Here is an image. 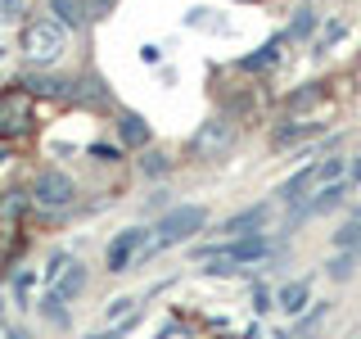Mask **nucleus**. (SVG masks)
Segmentation results:
<instances>
[{"label": "nucleus", "mask_w": 361, "mask_h": 339, "mask_svg": "<svg viewBox=\"0 0 361 339\" xmlns=\"http://www.w3.org/2000/svg\"><path fill=\"white\" fill-rule=\"evenodd\" d=\"M203 226H208V208H203V203H176V208H167L163 218L154 222V244L145 249V258H149L154 249H172V244L195 240Z\"/></svg>", "instance_id": "obj_1"}, {"label": "nucleus", "mask_w": 361, "mask_h": 339, "mask_svg": "<svg viewBox=\"0 0 361 339\" xmlns=\"http://www.w3.org/2000/svg\"><path fill=\"white\" fill-rule=\"evenodd\" d=\"M32 131H37V100L23 86H5L0 90V145L27 141Z\"/></svg>", "instance_id": "obj_2"}, {"label": "nucleus", "mask_w": 361, "mask_h": 339, "mask_svg": "<svg viewBox=\"0 0 361 339\" xmlns=\"http://www.w3.org/2000/svg\"><path fill=\"white\" fill-rule=\"evenodd\" d=\"M68 50V32L59 28L54 18H27L23 23V54H27V64H54L59 54Z\"/></svg>", "instance_id": "obj_3"}, {"label": "nucleus", "mask_w": 361, "mask_h": 339, "mask_svg": "<svg viewBox=\"0 0 361 339\" xmlns=\"http://www.w3.org/2000/svg\"><path fill=\"white\" fill-rule=\"evenodd\" d=\"M235 141H240V131H235V122L226 118H208L203 127L195 131V141H190V154L203 158V163H212V158H221V154H231L235 150Z\"/></svg>", "instance_id": "obj_4"}, {"label": "nucleus", "mask_w": 361, "mask_h": 339, "mask_svg": "<svg viewBox=\"0 0 361 339\" xmlns=\"http://www.w3.org/2000/svg\"><path fill=\"white\" fill-rule=\"evenodd\" d=\"M27 195L37 199L41 208H68V203L77 199V181L68 172H59V167H45V172H37V181H32Z\"/></svg>", "instance_id": "obj_5"}, {"label": "nucleus", "mask_w": 361, "mask_h": 339, "mask_svg": "<svg viewBox=\"0 0 361 339\" xmlns=\"http://www.w3.org/2000/svg\"><path fill=\"white\" fill-rule=\"evenodd\" d=\"M145 249H149V231L145 226H127V231H118L104 249V267L109 271H127L135 258H145Z\"/></svg>", "instance_id": "obj_6"}, {"label": "nucleus", "mask_w": 361, "mask_h": 339, "mask_svg": "<svg viewBox=\"0 0 361 339\" xmlns=\"http://www.w3.org/2000/svg\"><path fill=\"white\" fill-rule=\"evenodd\" d=\"M267 222H271V199H257V203H248V208H240L235 218H226L217 231L221 235H253V231H262Z\"/></svg>", "instance_id": "obj_7"}, {"label": "nucleus", "mask_w": 361, "mask_h": 339, "mask_svg": "<svg viewBox=\"0 0 361 339\" xmlns=\"http://www.w3.org/2000/svg\"><path fill=\"white\" fill-rule=\"evenodd\" d=\"M118 141L127 145V150H149V141H154L149 118L135 113V109H118Z\"/></svg>", "instance_id": "obj_8"}, {"label": "nucleus", "mask_w": 361, "mask_h": 339, "mask_svg": "<svg viewBox=\"0 0 361 339\" xmlns=\"http://www.w3.org/2000/svg\"><path fill=\"white\" fill-rule=\"evenodd\" d=\"M307 303H312V280L302 276V280H289V285H280L276 294H271V308H280L293 321L298 312H307Z\"/></svg>", "instance_id": "obj_9"}, {"label": "nucleus", "mask_w": 361, "mask_h": 339, "mask_svg": "<svg viewBox=\"0 0 361 339\" xmlns=\"http://www.w3.org/2000/svg\"><path fill=\"white\" fill-rule=\"evenodd\" d=\"M312 190H316V163H307V167H298V172H293L289 181H280L276 199H280V203H285V208L293 213V208H298L302 199L312 195Z\"/></svg>", "instance_id": "obj_10"}, {"label": "nucleus", "mask_w": 361, "mask_h": 339, "mask_svg": "<svg viewBox=\"0 0 361 339\" xmlns=\"http://www.w3.org/2000/svg\"><path fill=\"white\" fill-rule=\"evenodd\" d=\"M325 105V82H302L298 90H289L285 95V118H298V113H312V109H321Z\"/></svg>", "instance_id": "obj_11"}, {"label": "nucleus", "mask_w": 361, "mask_h": 339, "mask_svg": "<svg viewBox=\"0 0 361 339\" xmlns=\"http://www.w3.org/2000/svg\"><path fill=\"white\" fill-rule=\"evenodd\" d=\"M50 14H54V23L68 32H86L90 28V9H86V0H50Z\"/></svg>", "instance_id": "obj_12"}, {"label": "nucleus", "mask_w": 361, "mask_h": 339, "mask_svg": "<svg viewBox=\"0 0 361 339\" xmlns=\"http://www.w3.org/2000/svg\"><path fill=\"white\" fill-rule=\"evenodd\" d=\"M325 122H298V118H289V122H280L276 131H271V150H289V145H298V141H307V136H316Z\"/></svg>", "instance_id": "obj_13"}, {"label": "nucleus", "mask_w": 361, "mask_h": 339, "mask_svg": "<svg viewBox=\"0 0 361 339\" xmlns=\"http://www.w3.org/2000/svg\"><path fill=\"white\" fill-rule=\"evenodd\" d=\"M86 280H90V276H86V267L73 258V263L59 271V280H54V294H59L63 303H77V299H82V290H86Z\"/></svg>", "instance_id": "obj_14"}, {"label": "nucleus", "mask_w": 361, "mask_h": 339, "mask_svg": "<svg viewBox=\"0 0 361 339\" xmlns=\"http://www.w3.org/2000/svg\"><path fill=\"white\" fill-rule=\"evenodd\" d=\"M27 95H63L68 100V86H73V77H54V73H27L18 82Z\"/></svg>", "instance_id": "obj_15"}, {"label": "nucleus", "mask_w": 361, "mask_h": 339, "mask_svg": "<svg viewBox=\"0 0 361 339\" xmlns=\"http://www.w3.org/2000/svg\"><path fill=\"white\" fill-rule=\"evenodd\" d=\"M280 45H285V32L267 37V41L253 50V54H244V59H240V68H244V73H262V68H271V64L280 59Z\"/></svg>", "instance_id": "obj_16"}, {"label": "nucleus", "mask_w": 361, "mask_h": 339, "mask_svg": "<svg viewBox=\"0 0 361 339\" xmlns=\"http://www.w3.org/2000/svg\"><path fill=\"white\" fill-rule=\"evenodd\" d=\"M357 267H361V249H338L330 263H325V276L343 285V280H353V276H357Z\"/></svg>", "instance_id": "obj_17"}, {"label": "nucleus", "mask_w": 361, "mask_h": 339, "mask_svg": "<svg viewBox=\"0 0 361 339\" xmlns=\"http://www.w3.org/2000/svg\"><path fill=\"white\" fill-rule=\"evenodd\" d=\"M37 312L45 316V321H50L54 326V331H68V326H73V312H68L63 308V299H59V294H41V303H37Z\"/></svg>", "instance_id": "obj_18"}, {"label": "nucleus", "mask_w": 361, "mask_h": 339, "mask_svg": "<svg viewBox=\"0 0 361 339\" xmlns=\"http://www.w3.org/2000/svg\"><path fill=\"white\" fill-rule=\"evenodd\" d=\"M27 208H32V195H27V190H9V195L0 199V226H14Z\"/></svg>", "instance_id": "obj_19"}, {"label": "nucleus", "mask_w": 361, "mask_h": 339, "mask_svg": "<svg viewBox=\"0 0 361 339\" xmlns=\"http://www.w3.org/2000/svg\"><path fill=\"white\" fill-rule=\"evenodd\" d=\"M140 172L145 177H167L172 172V154L167 150H140Z\"/></svg>", "instance_id": "obj_20"}, {"label": "nucleus", "mask_w": 361, "mask_h": 339, "mask_svg": "<svg viewBox=\"0 0 361 339\" xmlns=\"http://www.w3.org/2000/svg\"><path fill=\"white\" fill-rule=\"evenodd\" d=\"M343 37H348V23H338V18H330V23H325V28H321V37H316V54L334 50V45L343 41Z\"/></svg>", "instance_id": "obj_21"}, {"label": "nucleus", "mask_w": 361, "mask_h": 339, "mask_svg": "<svg viewBox=\"0 0 361 339\" xmlns=\"http://www.w3.org/2000/svg\"><path fill=\"white\" fill-rule=\"evenodd\" d=\"M334 249H361V222L348 218L343 226L334 231Z\"/></svg>", "instance_id": "obj_22"}, {"label": "nucleus", "mask_w": 361, "mask_h": 339, "mask_svg": "<svg viewBox=\"0 0 361 339\" xmlns=\"http://www.w3.org/2000/svg\"><path fill=\"white\" fill-rule=\"evenodd\" d=\"M135 294H122V299H113L109 308H104V321H122V316H135Z\"/></svg>", "instance_id": "obj_23"}, {"label": "nucleus", "mask_w": 361, "mask_h": 339, "mask_svg": "<svg viewBox=\"0 0 361 339\" xmlns=\"http://www.w3.org/2000/svg\"><path fill=\"white\" fill-rule=\"evenodd\" d=\"M312 28H316V14L312 9H298V18L289 23V32H285V41H298V37H312Z\"/></svg>", "instance_id": "obj_24"}, {"label": "nucleus", "mask_w": 361, "mask_h": 339, "mask_svg": "<svg viewBox=\"0 0 361 339\" xmlns=\"http://www.w3.org/2000/svg\"><path fill=\"white\" fill-rule=\"evenodd\" d=\"M32 280H37V271H14V294H18V303H23V308H32V303H27Z\"/></svg>", "instance_id": "obj_25"}, {"label": "nucleus", "mask_w": 361, "mask_h": 339, "mask_svg": "<svg viewBox=\"0 0 361 339\" xmlns=\"http://www.w3.org/2000/svg\"><path fill=\"white\" fill-rule=\"evenodd\" d=\"M90 158H99V163H113V158H122V145H104V141H95V145H86Z\"/></svg>", "instance_id": "obj_26"}, {"label": "nucleus", "mask_w": 361, "mask_h": 339, "mask_svg": "<svg viewBox=\"0 0 361 339\" xmlns=\"http://www.w3.org/2000/svg\"><path fill=\"white\" fill-rule=\"evenodd\" d=\"M248 299H253V316H262V312H271V290L262 285V280H257V285H253V294H248Z\"/></svg>", "instance_id": "obj_27"}, {"label": "nucleus", "mask_w": 361, "mask_h": 339, "mask_svg": "<svg viewBox=\"0 0 361 339\" xmlns=\"http://www.w3.org/2000/svg\"><path fill=\"white\" fill-rule=\"evenodd\" d=\"M68 263H73V258H68L63 249H54V254H50V263H45V280H59V271H63Z\"/></svg>", "instance_id": "obj_28"}, {"label": "nucleus", "mask_w": 361, "mask_h": 339, "mask_svg": "<svg viewBox=\"0 0 361 339\" xmlns=\"http://www.w3.org/2000/svg\"><path fill=\"white\" fill-rule=\"evenodd\" d=\"M113 5H118V0H86V9H90V23H104V18L113 14Z\"/></svg>", "instance_id": "obj_29"}, {"label": "nucleus", "mask_w": 361, "mask_h": 339, "mask_svg": "<svg viewBox=\"0 0 361 339\" xmlns=\"http://www.w3.org/2000/svg\"><path fill=\"white\" fill-rule=\"evenodd\" d=\"M140 59H145V64H158L163 54H158V45H140Z\"/></svg>", "instance_id": "obj_30"}, {"label": "nucleus", "mask_w": 361, "mask_h": 339, "mask_svg": "<svg viewBox=\"0 0 361 339\" xmlns=\"http://www.w3.org/2000/svg\"><path fill=\"white\" fill-rule=\"evenodd\" d=\"M5 339H32V331H23V326H5Z\"/></svg>", "instance_id": "obj_31"}, {"label": "nucleus", "mask_w": 361, "mask_h": 339, "mask_svg": "<svg viewBox=\"0 0 361 339\" xmlns=\"http://www.w3.org/2000/svg\"><path fill=\"white\" fill-rule=\"evenodd\" d=\"M240 339H262V321H257V316H253V326H248V331H244Z\"/></svg>", "instance_id": "obj_32"}, {"label": "nucleus", "mask_w": 361, "mask_h": 339, "mask_svg": "<svg viewBox=\"0 0 361 339\" xmlns=\"http://www.w3.org/2000/svg\"><path fill=\"white\" fill-rule=\"evenodd\" d=\"M348 172H353V181H361V158H353V167H348Z\"/></svg>", "instance_id": "obj_33"}, {"label": "nucleus", "mask_w": 361, "mask_h": 339, "mask_svg": "<svg viewBox=\"0 0 361 339\" xmlns=\"http://www.w3.org/2000/svg\"><path fill=\"white\" fill-rule=\"evenodd\" d=\"M271 339H293V335L289 331H271Z\"/></svg>", "instance_id": "obj_34"}, {"label": "nucleus", "mask_w": 361, "mask_h": 339, "mask_svg": "<svg viewBox=\"0 0 361 339\" xmlns=\"http://www.w3.org/2000/svg\"><path fill=\"white\" fill-rule=\"evenodd\" d=\"M348 218H353V222H361V208H353V213H348Z\"/></svg>", "instance_id": "obj_35"}, {"label": "nucleus", "mask_w": 361, "mask_h": 339, "mask_svg": "<svg viewBox=\"0 0 361 339\" xmlns=\"http://www.w3.org/2000/svg\"><path fill=\"white\" fill-rule=\"evenodd\" d=\"M0 326H5V299H0Z\"/></svg>", "instance_id": "obj_36"}, {"label": "nucleus", "mask_w": 361, "mask_h": 339, "mask_svg": "<svg viewBox=\"0 0 361 339\" xmlns=\"http://www.w3.org/2000/svg\"><path fill=\"white\" fill-rule=\"evenodd\" d=\"M5 158H9V154H5V145H0V167H5Z\"/></svg>", "instance_id": "obj_37"}, {"label": "nucleus", "mask_w": 361, "mask_h": 339, "mask_svg": "<svg viewBox=\"0 0 361 339\" xmlns=\"http://www.w3.org/2000/svg\"><path fill=\"white\" fill-rule=\"evenodd\" d=\"M221 339H240V335H221Z\"/></svg>", "instance_id": "obj_38"}, {"label": "nucleus", "mask_w": 361, "mask_h": 339, "mask_svg": "<svg viewBox=\"0 0 361 339\" xmlns=\"http://www.w3.org/2000/svg\"><path fill=\"white\" fill-rule=\"evenodd\" d=\"M357 339H361V335H357Z\"/></svg>", "instance_id": "obj_39"}]
</instances>
